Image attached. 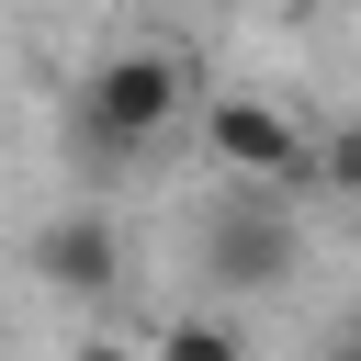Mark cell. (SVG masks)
Wrapping results in <instances>:
<instances>
[{
    "mask_svg": "<svg viewBox=\"0 0 361 361\" xmlns=\"http://www.w3.org/2000/svg\"><path fill=\"white\" fill-rule=\"evenodd\" d=\"M23 271H34L56 305H102V293H124V226H113L102 203H68V214L34 226Z\"/></svg>",
    "mask_w": 361,
    "mask_h": 361,
    "instance_id": "cell-4",
    "label": "cell"
},
{
    "mask_svg": "<svg viewBox=\"0 0 361 361\" xmlns=\"http://www.w3.org/2000/svg\"><path fill=\"white\" fill-rule=\"evenodd\" d=\"M316 192H338V203H361V113L316 135Z\"/></svg>",
    "mask_w": 361,
    "mask_h": 361,
    "instance_id": "cell-6",
    "label": "cell"
},
{
    "mask_svg": "<svg viewBox=\"0 0 361 361\" xmlns=\"http://www.w3.org/2000/svg\"><path fill=\"white\" fill-rule=\"evenodd\" d=\"M192 56L180 45H124V56H102L90 79H79V113H68V147H79V169H147L169 135H180V113H192Z\"/></svg>",
    "mask_w": 361,
    "mask_h": 361,
    "instance_id": "cell-1",
    "label": "cell"
},
{
    "mask_svg": "<svg viewBox=\"0 0 361 361\" xmlns=\"http://www.w3.org/2000/svg\"><path fill=\"white\" fill-rule=\"evenodd\" d=\"M68 361H147V350H124V338H79Z\"/></svg>",
    "mask_w": 361,
    "mask_h": 361,
    "instance_id": "cell-7",
    "label": "cell"
},
{
    "mask_svg": "<svg viewBox=\"0 0 361 361\" xmlns=\"http://www.w3.org/2000/svg\"><path fill=\"white\" fill-rule=\"evenodd\" d=\"M350 338H361V316H350Z\"/></svg>",
    "mask_w": 361,
    "mask_h": 361,
    "instance_id": "cell-9",
    "label": "cell"
},
{
    "mask_svg": "<svg viewBox=\"0 0 361 361\" xmlns=\"http://www.w3.org/2000/svg\"><path fill=\"white\" fill-rule=\"evenodd\" d=\"M338 361H361V338H338Z\"/></svg>",
    "mask_w": 361,
    "mask_h": 361,
    "instance_id": "cell-8",
    "label": "cell"
},
{
    "mask_svg": "<svg viewBox=\"0 0 361 361\" xmlns=\"http://www.w3.org/2000/svg\"><path fill=\"white\" fill-rule=\"evenodd\" d=\"M192 259H203V282L214 293H282L293 271H305V226H293V192H271V180H226L214 203H203V226H192Z\"/></svg>",
    "mask_w": 361,
    "mask_h": 361,
    "instance_id": "cell-2",
    "label": "cell"
},
{
    "mask_svg": "<svg viewBox=\"0 0 361 361\" xmlns=\"http://www.w3.org/2000/svg\"><path fill=\"white\" fill-rule=\"evenodd\" d=\"M147 361H248V338H237V327H226V316H169V327H158V350H147Z\"/></svg>",
    "mask_w": 361,
    "mask_h": 361,
    "instance_id": "cell-5",
    "label": "cell"
},
{
    "mask_svg": "<svg viewBox=\"0 0 361 361\" xmlns=\"http://www.w3.org/2000/svg\"><path fill=\"white\" fill-rule=\"evenodd\" d=\"M203 158H214L226 180L316 192V147H305V124H293L282 102H259V90H214V102H203Z\"/></svg>",
    "mask_w": 361,
    "mask_h": 361,
    "instance_id": "cell-3",
    "label": "cell"
}]
</instances>
